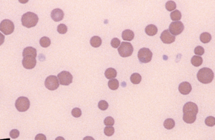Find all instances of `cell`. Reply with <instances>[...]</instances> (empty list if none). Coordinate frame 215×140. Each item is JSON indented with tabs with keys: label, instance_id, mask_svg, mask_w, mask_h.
Here are the masks:
<instances>
[{
	"label": "cell",
	"instance_id": "30",
	"mask_svg": "<svg viewBox=\"0 0 215 140\" xmlns=\"http://www.w3.org/2000/svg\"><path fill=\"white\" fill-rule=\"evenodd\" d=\"M205 124L208 127H214L215 125V119L214 116H208L205 119Z\"/></svg>",
	"mask_w": 215,
	"mask_h": 140
},
{
	"label": "cell",
	"instance_id": "36",
	"mask_svg": "<svg viewBox=\"0 0 215 140\" xmlns=\"http://www.w3.org/2000/svg\"><path fill=\"white\" fill-rule=\"evenodd\" d=\"M10 135L12 139H16L19 136V132L17 129H12L11 132H10Z\"/></svg>",
	"mask_w": 215,
	"mask_h": 140
},
{
	"label": "cell",
	"instance_id": "40",
	"mask_svg": "<svg viewBox=\"0 0 215 140\" xmlns=\"http://www.w3.org/2000/svg\"><path fill=\"white\" fill-rule=\"evenodd\" d=\"M55 140H65V139L63 137H62V136H58V137L56 138Z\"/></svg>",
	"mask_w": 215,
	"mask_h": 140
},
{
	"label": "cell",
	"instance_id": "14",
	"mask_svg": "<svg viewBox=\"0 0 215 140\" xmlns=\"http://www.w3.org/2000/svg\"><path fill=\"white\" fill-rule=\"evenodd\" d=\"M51 17L54 22H60L64 17V12L60 9H54L51 12Z\"/></svg>",
	"mask_w": 215,
	"mask_h": 140
},
{
	"label": "cell",
	"instance_id": "8",
	"mask_svg": "<svg viewBox=\"0 0 215 140\" xmlns=\"http://www.w3.org/2000/svg\"><path fill=\"white\" fill-rule=\"evenodd\" d=\"M57 77L60 84L63 86H69L73 82V76L68 71H62L58 74Z\"/></svg>",
	"mask_w": 215,
	"mask_h": 140
},
{
	"label": "cell",
	"instance_id": "17",
	"mask_svg": "<svg viewBox=\"0 0 215 140\" xmlns=\"http://www.w3.org/2000/svg\"><path fill=\"white\" fill-rule=\"evenodd\" d=\"M145 32L146 34L149 35V36H154L155 35L157 34L158 29L156 26L154 25V24H149V25L146 27Z\"/></svg>",
	"mask_w": 215,
	"mask_h": 140
},
{
	"label": "cell",
	"instance_id": "26",
	"mask_svg": "<svg viewBox=\"0 0 215 140\" xmlns=\"http://www.w3.org/2000/svg\"><path fill=\"white\" fill-rule=\"evenodd\" d=\"M40 44L42 47H47L50 45L51 40L47 37H42V38H40Z\"/></svg>",
	"mask_w": 215,
	"mask_h": 140
},
{
	"label": "cell",
	"instance_id": "5",
	"mask_svg": "<svg viewBox=\"0 0 215 140\" xmlns=\"http://www.w3.org/2000/svg\"><path fill=\"white\" fill-rule=\"evenodd\" d=\"M29 106H30V102L27 97L21 96L16 100L15 107L18 111L24 112V111H27Z\"/></svg>",
	"mask_w": 215,
	"mask_h": 140
},
{
	"label": "cell",
	"instance_id": "12",
	"mask_svg": "<svg viewBox=\"0 0 215 140\" xmlns=\"http://www.w3.org/2000/svg\"><path fill=\"white\" fill-rule=\"evenodd\" d=\"M160 38H161V41L165 44L172 43V42L175 41L176 39L175 36H174L173 35H172L169 33V30H166L162 32Z\"/></svg>",
	"mask_w": 215,
	"mask_h": 140
},
{
	"label": "cell",
	"instance_id": "16",
	"mask_svg": "<svg viewBox=\"0 0 215 140\" xmlns=\"http://www.w3.org/2000/svg\"><path fill=\"white\" fill-rule=\"evenodd\" d=\"M33 56L36 58L37 57V50L32 47H27L24 49L23 53H22V56L25 57V56Z\"/></svg>",
	"mask_w": 215,
	"mask_h": 140
},
{
	"label": "cell",
	"instance_id": "21",
	"mask_svg": "<svg viewBox=\"0 0 215 140\" xmlns=\"http://www.w3.org/2000/svg\"><path fill=\"white\" fill-rule=\"evenodd\" d=\"M108 86L109 88H110L113 91H115V90H117L119 87V81L116 79H111L108 81Z\"/></svg>",
	"mask_w": 215,
	"mask_h": 140
},
{
	"label": "cell",
	"instance_id": "22",
	"mask_svg": "<svg viewBox=\"0 0 215 140\" xmlns=\"http://www.w3.org/2000/svg\"><path fill=\"white\" fill-rule=\"evenodd\" d=\"M163 127L166 129H172L175 127V121L172 119H167L163 122Z\"/></svg>",
	"mask_w": 215,
	"mask_h": 140
},
{
	"label": "cell",
	"instance_id": "15",
	"mask_svg": "<svg viewBox=\"0 0 215 140\" xmlns=\"http://www.w3.org/2000/svg\"><path fill=\"white\" fill-rule=\"evenodd\" d=\"M122 38L125 41H131L134 38V33L131 30H125L122 33Z\"/></svg>",
	"mask_w": 215,
	"mask_h": 140
},
{
	"label": "cell",
	"instance_id": "32",
	"mask_svg": "<svg viewBox=\"0 0 215 140\" xmlns=\"http://www.w3.org/2000/svg\"><path fill=\"white\" fill-rule=\"evenodd\" d=\"M98 108H99L100 110H102V111H105V110L108 109V104L107 101H105L104 100L100 101L98 103Z\"/></svg>",
	"mask_w": 215,
	"mask_h": 140
},
{
	"label": "cell",
	"instance_id": "7",
	"mask_svg": "<svg viewBox=\"0 0 215 140\" xmlns=\"http://www.w3.org/2000/svg\"><path fill=\"white\" fill-rule=\"evenodd\" d=\"M15 30L14 23L10 19H4L0 23V31L4 35H8L12 34Z\"/></svg>",
	"mask_w": 215,
	"mask_h": 140
},
{
	"label": "cell",
	"instance_id": "33",
	"mask_svg": "<svg viewBox=\"0 0 215 140\" xmlns=\"http://www.w3.org/2000/svg\"><path fill=\"white\" fill-rule=\"evenodd\" d=\"M81 114H82V111L79 108H75L72 110V115L75 118L80 117Z\"/></svg>",
	"mask_w": 215,
	"mask_h": 140
},
{
	"label": "cell",
	"instance_id": "39",
	"mask_svg": "<svg viewBox=\"0 0 215 140\" xmlns=\"http://www.w3.org/2000/svg\"><path fill=\"white\" fill-rule=\"evenodd\" d=\"M82 140H95V139H94V138L92 137V136H85V137H84V139Z\"/></svg>",
	"mask_w": 215,
	"mask_h": 140
},
{
	"label": "cell",
	"instance_id": "1",
	"mask_svg": "<svg viewBox=\"0 0 215 140\" xmlns=\"http://www.w3.org/2000/svg\"><path fill=\"white\" fill-rule=\"evenodd\" d=\"M183 120L187 124H192L197 119V114L199 112L198 106L194 102H187L183 107Z\"/></svg>",
	"mask_w": 215,
	"mask_h": 140
},
{
	"label": "cell",
	"instance_id": "18",
	"mask_svg": "<svg viewBox=\"0 0 215 140\" xmlns=\"http://www.w3.org/2000/svg\"><path fill=\"white\" fill-rule=\"evenodd\" d=\"M116 76H117V71L115 68H109L106 69V70L105 71V76L108 79L111 80L116 79Z\"/></svg>",
	"mask_w": 215,
	"mask_h": 140
},
{
	"label": "cell",
	"instance_id": "10",
	"mask_svg": "<svg viewBox=\"0 0 215 140\" xmlns=\"http://www.w3.org/2000/svg\"><path fill=\"white\" fill-rule=\"evenodd\" d=\"M184 29V25L181 21H177V22H173L170 24L169 28V33L174 36L175 35H180Z\"/></svg>",
	"mask_w": 215,
	"mask_h": 140
},
{
	"label": "cell",
	"instance_id": "38",
	"mask_svg": "<svg viewBox=\"0 0 215 140\" xmlns=\"http://www.w3.org/2000/svg\"><path fill=\"white\" fill-rule=\"evenodd\" d=\"M4 39H5L4 35H3L2 33H0V45H1L3 43H4Z\"/></svg>",
	"mask_w": 215,
	"mask_h": 140
},
{
	"label": "cell",
	"instance_id": "28",
	"mask_svg": "<svg viewBox=\"0 0 215 140\" xmlns=\"http://www.w3.org/2000/svg\"><path fill=\"white\" fill-rule=\"evenodd\" d=\"M57 30L60 34H66L68 32V27L64 24H60L57 26Z\"/></svg>",
	"mask_w": 215,
	"mask_h": 140
},
{
	"label": "cell",
	"instance_id": "11",
	"mask_svg": "<svg viewBox=\"0 0 215 140\" xmlns=\"http://www.w3.org/2000/svg\"><path fill=\"white\" fill-rule=\"evenodd\" d=\"M37 64L36 58L33 56H27L23 58L22 60V65L24 68L30 70V69L34 68Z\"/></svg>",
	"mask_w": 215,
	"mask_h": 140
},
{
	"label": "cell",
	"instance_id": "37",
	"mask_svg": "<svg viewBox=\"0 0 215 140\" xmlns=\"http://www.w3.org/2000/svg\"><path fill=\"white\" fill-rule=\"evenodd\" d=\"M35 140H47V138L45 134H38L35 136Z\"/></svg>",
	"mask_w": 215,
	"mask_h": 140
},
{
	"label": "cell",
	"instance_id": "2",
	"mask_svg": "<svg viewBox=\"0 0 215 140\" xmlns=\"http://www.w3.org/2000/svg\"><path fill=\"white\" fill-rule=\"evenodd\" d=\"M197 77L200 82L204 84H207L211 83L214 79V73L210 68H203L200 69L197 73Z\"/></svg>",
	"mask_w": 215,
	"mask_h": 140
},
{
	"label": "cell",
	"instance_id": "27",
	"mask_svg": "<svg viewBox=\"0 0 215 140\" xmlns=\"http://www.w3.org/2000/svg\"><path fill=\"white\" fill-rule=\"evenodd\" d=\"M176 8H177V4H176L175 1H169L166 4V9L169 12H173L176 10Z\"/></svg>",
	"mask_w": 215,
	"mask_h": 140
},
{
	"label": "cell",
	"instance_id": "20",
	"mask_svg": "<svg viewBox=\"0 0 215 140\" xmlns=\"http://www.w3.org/2000/svg\"><path fill=\"white\" fill-rule=\"evenodd\" d=\"M191 63L194 66L199 67L202 64V63H203V59H202V58L201 57V56H194L191 58Z\"/></svg>",
	"mask_w": 215,
	"mask_h": 140
},
{
	"label": "cell",
	"instance_id": "24",
	"mask_svg": "<svg viewBox=\"0 0 215 140\" xmlns=\"http://www.w3.org/2000/svg\"><path fill=\"white\" fill-rule=\"evenodd\" d=\"M171 19L172 20L174 21V22H177V21H179L181 18V13L180 11L179 10H174V11L172 12L170 15Z\"/></svg>",
	"mask_w": 215,
	"mask_h": 140
},
{
	"label": "cell",
	"instance_id": "23",
	"mask_svg": "<svg viewBox=\"0 0 215 140\" xmlns=\"http://www.w3.org/2000/svg\"><path fill=\"white\" fill-rule=\"evenodd\" d=\"M200 40L203 43H208L211 41V35L208 33H203L200 35Z\"/></svg>",
	"mask_w": 215,
	"mask_h": 140
},
{
	"label": "cell",
	"instance_id": "3",
	"mask_svg": "<svg viewBox=\"0 0 215 140\" xmlns=\"http://www.w3.org/2000/svg\"><path fill=\"white\" fill-rule=\"evenodd\" d=\"M38 20L39 18L38 15L31 12H28L27 13L24 14L21 18L22 25L27 28H31L36 26Z\"/></svg>",
	"mask_w": 215,
	"mask_h": 140
},
{
	"label": "cell",
	"instance_id": "6",
	"mask_svg": "<svg viewBox=\"0 0 215 140\" xmlns=\"http://www.w3.org/2000/svg\"><path fill=\"white\" fill-rule=\"evenodd\" d=\"M153 53L149 48H141L138 53V58L142 63H149L152 59Z\"/></svg>",
	"mask_w": 215,
	"mask_h": 140
},
{
	"label": "cell",
	"instance_id": "34",
	"mask_svg": "<svg viewBox=\"0 0 215 140\" xmlns=\"http://www.w3.org/2000/svg\"><path fill=\"white\" fill-rule=\"evenodd\" d=\"M194 53L197 55V56H202L204 53V49L203 48V47H202V46H197V47H195L194 49Z\"/></svg>",
	"mask_w": 215,
	"mask_h": 140
},
{
	"label": "cell",
	"instance_id": "4",
	"mask_svg": "<svg viewBox=\"0 0 215 140\" xmlns=\"http://www.w3.org/2000/svg\"><path fill=\"white\" fill-rule=\"evenodd\" d=\"M118 51L120 56L123 58L129 57L133 52V47L131 42H122L118 47Z\"/></svg>",
	"mask_w": 215,
	"mask_h": 140
},
{
	"label": "cell",
	"instance_id": "31",
	"mask_svg": "<svg viewBox=\"0 0 215 140\" xmlns=\"http://www.w3.org/2000/svg\"><path fill=\"white\" fill-rule=\"evenodd\" d=\"M114 132H115V129L113 127H105L104 128V133L108 136H112L114 134Z\"/></svg>",
	"mask_w": 215,
	"mask_h": 140
},
{
	"label": "cell",
	"instance_id": "9",
	"mask_svg": "<svg viewBox=\"0 0 215 140\" xmlns=\"http://www.w3.org/2000/svg\"><path fill=\"white\" fill-rule=\"evenodd\" d=\"M45 86L46 88L50 91H54L58 88L60 86L59 81L55 76H50L47 77L45 81Z\"/></svg>",
	"mask_w": 215,
	"mask_h": 140
},
{
	"label": "cell",
	"instance_id": "35",
	"mask_svg": "<svg viewBox=\"0 0 215 140\" xmlns=\"http://www.w3.org/2000/svg\"><path fill=\"white\" fill-rule=\"evenodd\" d=\"M110 45L114 48H118L121 45V41L119 38H113L112 39L111 42H110Z\"/></svg>",
	"mask_w": 215,
	"mask_h": 140
},
{
	"label": "cell",
	"instance_id": "29",
	"mask_svg": "<svg viewBox=\"0 0 215 140\" xmlns=\"http://www.w3.org/2000/svg\"><path fill=\"white\" fill-rule=\"evenodd\" d=\"M115 124V121H114L113 118L111 116H108L104 120V124L106 127H113V125Z\"/></svg>",
	"mask_w": 215,
	"mask_h": 140
},
{
	"label": "cell",
	"instance_id": "25",
	"mask_svg": "<svg viewBox=\"0 0 215 140\" xmlns=\"http://www.w3.org/2000/svg\"><path fill=\"white\" fill-rule=\"evenodd\" d=\"M141 76L139 73H133L131 76V81L133 84H138V83H140L141 81Z\"/></svg>",
	"mask_w": 215,
	"mask_h": 140
},
{
	"label": "cell",
	"instance_id": "13",
	"mask_svg": "<svg viewBox=\"0 0 215 140\" xmlns=\"http://www.w3.org/2000/svg\"><path fill=\"white\" fill-rule=\"evenodd\" d=\"M191 85L186 81L181 83L179 86V91L183 95L189 94L190 92L191 91Z\"/></svg>",
	"mask_w": 215,
	"mask_h": 140
},
{
	"label": "cell",
	"instance_id": "19",
	"mask_svg": "<svg viewBox=\"0 0 215 140\" xmlns=\"http://www.w3.org/2000/svg\"><path fill=\"white\" fill-rule=\"evenodd\" d=\"M90 43L93 46V47H98L101 45L102 40L100 37L98 36H93L90 40Z\"/></svg>",
	"mask_w": 215,
	"mask_h": 140
}]
</instances>
